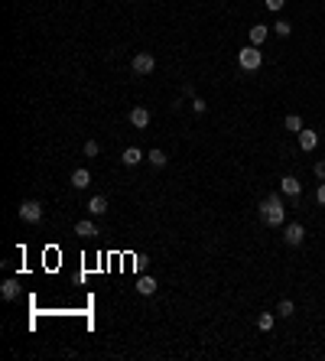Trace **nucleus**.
Listing matches in <instances>:
<instances>
[{
	"label": "nucleus",
	"mask_w": 325,
	"mask_h": 361,
	"mask_svg": "<svg viewBox=\"0 0 325 361\" xmlns=\"http://www.w3.org/2000/svg\"><path fill=\"white\" fill-rule=\"evenodd\" d=\"M257 212H260V218H263V225H270V228H280V225L286 222L283 199H280L277 192H273V196H267V199L260 202V208H257Z\"/></svg>",
	"instance_id": "obj_1"
},
{
	"label": "nucleus",
	"mask_w": 325,
	"mask_h": 361,
	"mask_svg": "<svg viewBox=\"0 0 325 361\" xmlns=\"http://www.w3.org/2000/svg\"><path fill=\"white\" fill-rule=\"evenodd\" d=\"M238 65L244 68V72H257V68L263 65V56H260V46H247L238 52Z\"/></svg>",
	"instance_id": "obj_2"
},
{
	"label": "nucleus",
	"mask_w": 325,
	"mask_h": 361,
	"mask_svg": "<svg viewBox=\"0 0 325 361\" xmlns=\"http://www.w3.org/2000/svg\"><path fill=\"white\" fill-rule=\"evenodd\" d=\"M130 68H134V75H150L156 68V59L150 56V52H137V56L130 59Z\"/></svg>",
	"instance_id": "obj_3"
},
{
	"label": "nucleus",
	"mask_w": 325,
	"mask_h": 361,
	"mask_svg": "<svg viewBox=\"0 0 325 361\" xmlns=\"http://www.w3.org/2000/svg\"><path fill=\"white\" fill-rule=\"evenodd\" d=\"M20 218L23 222H30V225H36L39 218H42V205L36 199H26V202H20Z\"/></svg>",
	"instance_id": "obj_4"
},
{
	"label": "nucleus",
	"mask_w": 325,
	"mask_h": 361,
	"mask_svg": "<svg viewBox=\"0 0 325 361\" xmlns=\"http://www.w3.org/2000/svg\"><path fill=\"white\" fill-rule=\"evenodd\" d=\"M283 241L289 244V248L303 244V241H306V228H303L299 222H289V225H283Z\"/></svg>",
	"instance_id": "obj_5"
},
{
	"label": "nucleus",
	"mask_w": 325,
	"mask_h": 361,
	"mask_svg": "<svg viewBox=\"0 0 325 361\" xmlns=\"http://www.w3.org/2000/svg\"><path fill=\"white\" fill-rule=\"evenodd\" d=\"M130 124L140 127V130L150 127V111H146V108H134V111H130Z\"/></svg>",
	"instance_id": "obj_6"
},
{
	"label": "nucleus",
	"mask_w": 325,
	"mask_h": 361,
	"mask_svg": "<svg viewBox=\"0 0 325 361\" xmlns=\"http://www.w3.org/2000/svg\"><path fill=\"white\" fill-rule=\"evenodd\" d=\"M299 147L306 150V153L315 150V147H319V134H315V130H299Z\"/></svg>",
	"instance_id": "obj_7"
},
{
	"label": "nucleus",
	"mask_w": 325,
	"mask_h": 361,
	"mask_svg": "<svg viewBox=\"0 0 325 361\" xmlns=\"http://www.w3.org/2000/svg\"><path fill=\"white\" fill-rule=\"evenodd\" d=\"M280 189H283L286 196H299V192H303V186H299L296 176H283V179H280Z\"/></svg>",
	"instance_id": "obj_8"
},
{
	"label": "nucleus",
	"mask_w": 325,
	"mask_h": 361,
	"mask_svg": "<svg viewBox=\"0 0 325 361\" xmlns=\"http://www.w3.org/2000/svg\"><path fill=\"white\" fill-rule=\"evenodd\" d=\"M267 26H263V23H254L251 26V46H263V42H267Z\"/></svg>",
	"instance_id": "obj_9"
},
{
	"label": "nucleus",
	"mask_w": 325,
	"mask_h": 361,
	"mask_svg": "<svg viewBox=\"0 0 325 361\" xmlns=\"http://www.w3.org/2000/svg\"><path fill=\"white\" fill-rule=\"evenodd\" d=\"M88 212H91V215H104V212H108V199H104V196H91V199H88Z\"/></svg>",
	"instance_id": "obj_10"
},
{
	"label": "nucleus",
	"mask_w": 325,
	"mask_h": 361,
	"mask_svg": "<svg viewBox=\"0 0 325 361\" xmlns=\"http://www.w3.org/2000/svg\"><path fill=\"white\" fill-rule=\"evenodd\" d=\"M120 160H124V166H137L140 160H143V150H140V147H127Z\"/></svg>",
	"instance_id": "obj_11"
},
{
	"label": "nucleus",
	"mask_w": 325,
	"mask_h": 361,
	"mask_svg": "<svg viewBox=\"0 0 325 361\" xmlns=\"http://www.w3.org/2000/svg\"><path fill=\"white\" fill-rule=\"evenodd\" d=\"M72 186L75 189H88V186H91V173H88V170H75L72 173Z\"/></svg>",
	"instance_id": "obj_12"
},
{
	"label": "nucleus",
	"mask_w": 325,
	"mask_h": 361,
	"mask_svg": "<svg viewBox=\"0 0 325 361\" xmlns=\"http://www.w3.org/2000/svg\"><path fill=\"white\" fill-rule=\"evenodd\" d=\"M16 293H20V283H16V280H4V283H0V296L4 299H16Z\"/></svg>",
	"instance_id": "obj_13"
},
{
	"label": "nucleus",
	"mask_w": 325,
	"mask_h": 361,
	"mask_svg": "<svg viewBox=\"0 0 325 361\" xmlns=\"http://www.w3.org/2000/svg\"><path fill=\"white\" fill-rule=\"evenodd\" d=\"M137 293L153 296V293H156V280H153V277H140V280H137Z\"/></svg>",
	"instance_id": "obj_14"
},
{
	"label": "nucleus",
	"mask_w": 325,
	"mask_h": 361,
	"mask_svg": "<svg viewBox=\"0 0 325 361\" xmlns=\"http://www.w3.org/2000/svg\"><path fill=\"white\" fill-rule=\"evenodd\" d=\"M75 234L78 237H94V234H98V225H94V222H78L75 225Z\"/></svg>",
	"instance_id": "obj_15"
},
{
	"label": "nucleus",
	"mask_w": 325,
	"mask_h": 361,
	"mask_svg": "<svg viewBox=\"0 0 325 361\" xmlns=\"http://www.w3.org/2000/svg\"><path fill=\"white\" fill-rule=\"evenodd\" d=\"M283 127H286V130H293V134H299V130H303V117H296V114H289V117L283 121Z\"/></svg>",
	"instance_id": "obj_16"
},
{
	"label": "nucleus",
	"mask_w": 325,
	"mask_h": 361,
	"mask_svg": "<svg viewBox=\"0 0 325 361\" xmlns=\"http://www.w3.org/2000/svg\"><path fill=\"white\" fill-rule=\"evenodd\" d=\"M257 329H260V332H270V329H273V316H270V312H260V316H257Z\"/></svg>",
	"instance_id": "obj_17"
},
{
	"label": "nucleus",
	"mask_w": 325,
	"mask_h": 361,
	"mask_svg": "<svg viewBox=\"0 0 325 361\" xmlns=\"http://www.w3.org/2000/svg\"><path fill=\"white\" fill-rule=\"evenodd\" d=\"M280 316H283V319H289V316L296 312V306H293V299H280V309H277Z\"/></svg>",
	"instance_id": "obj_18"
},
{
	"label": "nucleus",
	"mask_w": 325,
	"mask_h": 361,
	"mask_svg": "<svg viewBox=\"0 0 325 361\" xmlns=\"http://www.w3.org/2000/svg\"><path fill=\"white\" fill-rule=\"evenodd\" d=\"M150 163L153 166H166V153L163 150H150Z\"/></svg>",
	"instance_id": "obj_19"
},
{
	"label": "nucleus",
	"mask_w": 325,
	"mask_h": 361,
	"mask_svg": "<svg viewBox=\"0 0 325 361\" xmlns=\"http://www.w3.org/2000/svg\"><path fill=\"white\" fill-rule=\"evenodd\" d=\"M101 153V143H98V140H88V143H85V156H98Z\"/></svg>",
	"instance_id": "obj_20"
},
{
	"label": "nucleus",
	"mask_w": 325,
	"mask_h": 361,
	"mask_svg": "<svg viewBox=\"0 0 325 361\" xmlns=\"http://www.w3.org/2000/svg\"><path fill=\"white\" fill-rule=\"evenodd\" d=\"M273 30H277V36H289V33H293V26H289L286 20H280V23H273Z\"/></svg>",
	"instance_id": "obj_21"
},
{
	"label": "nucleus",
	"mask_w": 325,
	"mask_h": 361,
	"mask_svg": "<svg viewBox=\"0 0 325 361\" xmlns=\"http://www.w3.org/2000/svg\"><path fill=\"white\" fill-rule=\"evenodd\" d=\"M205 108H208V104L202 98H192V111H195V114H205Z\"/></svg>",
	"instance_id": "obj_22"
},
{
	"label": "nucleus",
	"mask_w": 325,
	"mask_h": 361,
	"mask_svg": "<svg viewBox=\"0 0 325 361\" xmlns=\"http://www.w3.org/2000/svg\"><path fill=\"white\" fill-rule=\"evenodd\" d=\"M263 4H267V10H283L286 0H263Z\"/></svg>",
	"instance_id": "obj_23"
},
{
	"label": "nucleus",
	"mask_w": 325,
	"mask_h": 361,
	"mask_svg": "<svg viewBox=\"0 0 325 361\" xmlns=\"http://www.w3.org/2000/svg\"><path fill=\"white\" fill-rule=\"evenodd\" d=\"M315 199H319V205H325V182L319 186V192H315Z\"/></svg>",
	"instance_id": "obj_24"
},
{
	"label": "nucleus",
	"mask_w": 325,
	"mask_h": 361,
	"mask_svg": "<svg viewBox=\"0 0 325 361\" xmlns=\"http://www.w3.org/2000/svg\"><path fill=\"white\" fill-rule=\"evenodd\" d=\"M315 176H319V179H325V163H315Z\"/></svg>",
	"instance_id": "obj_25"
}]
</instances>
